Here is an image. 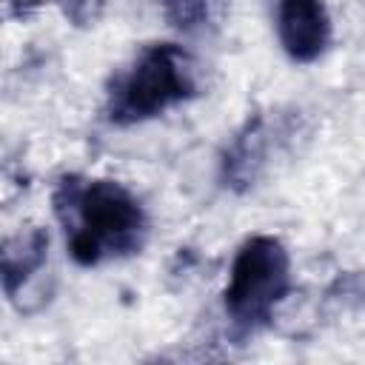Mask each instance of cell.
Returning <instances> with one entry per match:
<instances>
[{
  "label": "cell",
  "mask_w": 365,
  "mask_h": 365,
  "mask_svg": "<svg viewBox=\"0 0 365 365\" xmlns=\"http://www.w3.org/2000/svg\"><path fill=\"white\" fill-rule=\"evenodd\" d=\"M51 208L66 231L68 257L80 268L140 254L145 245L148 214L117 180L63 174L54 185Z\"/></svg>",
  "instance_id": "1"
},
{
  "label": "cell",
  "mask_w": 365,
  "mask_h": 365,
  "mask_svg": "<svg viewBox=\"0 0 365 365\" xmlns=\"http://www.w3.org/2000/svg\"><path fill=\"white\" fill-rule=\"evenodd\" d=\"M194 94L197 80L188 54L174 43H151L108 83L106 120L114 125H137Z\"/></svg>",
  "instance_id": "2"
},
{
  "label": "cell",
  "mask_w": 365,
  "mask_h": 365,
  "mask_svg": "<svg viewBox=\"0 0 365 365\" xmlns=\"http://www.w3.org/2000/svg\"><path fill=\"white\" fill-rule=\"evenodd\" d=\"M291 291V254L271 234L248 237L231 262L222 308L237 334H254L274 319V308Z\"/></svg>",
  "instance_id": "3"
},
{
  "label": "cell",
  "mask_w": 365,
  "mask_h": 365,
  "mask_svg": "<svg viewBox=\"0 0 365 365\" xmlns=\"http://www.w3.org/2000/svg\"><path fill=\"white\" fill-rule=\"evenodd\" d=\"M277 34L294 63H314L331 43L325 0H277Z\"/></svg>",
  "instance_id": "4"
},
{
  "label": "cell",
  "mask_w": 365,
  "mask_h": 365,
  "mask_svg": "<svg viewBox=\"0 0 365 365\" xmlns=\"http://www.w3.org/2000/svg\"><path fill=\"white\" fill-rule=\"evenodd\" d=\"M46 257H48V231L46 228H29L26 234H17L3 242L0 274H3V291L11 302H17V294L46 265Z\"/></svg>",
  "instance_id": "5"
},
{
  "label": "cell",
  "mask_w": 365,
  "mask_h": 365,
  "mask_svg": "<svg viewBox=\"0 0 365 365\" xmlns=\"http://www.w3.org/2000/svg\"><path fill=\"white\" fill-rule=\"evenodd\" d=\"M265 128L262 117H254L245 123V128L231 140V145L222 154V182L234 191L248 188L257 180L259 165L265 163Z\"/></svg>",
  "instance_id": "6"
},
{
  "label": "cell",
  "mask_w": 365,
  "mask_h": 365,
  "mask_svg": "<svg viewBox=\"0 0 365 365\" xmlns=\"http://www.w3.org/2000/svg\"><path fill=\"white\" fill-rule=\"evenodd\" d=\"M163 6H165L168 20L177 29H185V31H191V29H197L208 20L205 0H163Z\"/></svg>",
  "instance_id": "7"
},
{
  "label": "cell",
  "mask_w": 365,
  "mask_h": 365,
  "mask_svg": "<svg viewBox=\"0 0 365 365\" xmlns=\"http://www.w3.org/2000/svg\"><path fill=\"white\" fill-rule=\"evenodd\" d=\"M60 3L66 17H71L77 26H88L103 9V0H60Z\"/></svg>",
  "instance_id": "8"
},
{
  "label": "cell",
  "mask_w": 365,
  "mask_h": 365,
  "mask_svg": "<svg viewBox=\"0 0 365 365\" xmlns=\"http://www.w3.org/2000/svg\"><path fill=\"white\" fill-rule=\"evenodd\" d=\"M6 3V9L11 11V14H17V17H26V14H31L43 0H3Z\"/></svg>",
  "instance_id": "9"
}]
</instances>
